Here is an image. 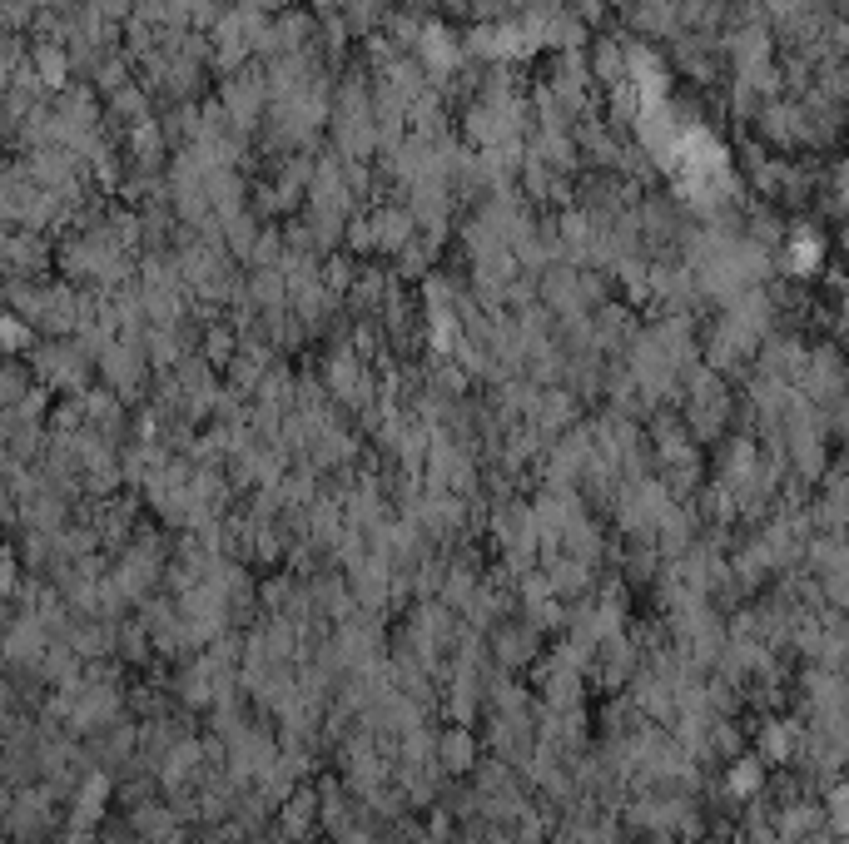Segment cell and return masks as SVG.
Returning <instances> with one entry per match:
<instances>
[{"label": "cell", "instance_id": "cell-1", "mask_svg": "<svg viewBox=\"0 0 849 844\" xmlns=\"http://www.w3.org/2000/svg\"><path fill=\"white\" fill-rule=\"evenodd\" d=\"M35 75H40L45 85H60V80H65V50H60V45L35 50Z\"/></svg>", "mask_w": 849, "mask_h": 844}]
</instances>
